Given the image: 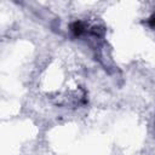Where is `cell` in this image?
I'll use <instances>...</instances> for the list:
<instances>
[{
  "label": "cell",
  "mask_w": 155,
  "mask_h": 155,
  "mask_svg": "<svg viewBox=\"0 0 155 155\" xmlns=\"http://www.w3.org/2000/svg\"><path fill=\"white\" fill-rule=\"evenodd\" d=\"M149 25H150L153 29H155V15L149 19Z\"/></svg>",
  "instance_id": "1"
}]
</instances>
